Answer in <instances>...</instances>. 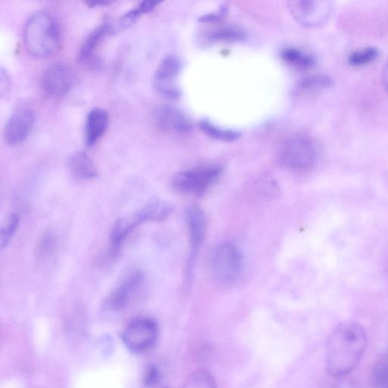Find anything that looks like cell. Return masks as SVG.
<instances>
[{
    "label": "cell",
    "instance_id": "6da1fadb",
    "mask_svg": "<svg viewBox=\"0 0 388 388\" xmlns=\"http://www.w3.org/2000/svg\"><path fill=\"white\" fill-rule=\"evenodd\" d=\"M367 344V334L362 325L355 321L339 324L327 344L325 363L328 373L335 377L348 374L358 365Z\"/></svg>",
    "mask_w": 388,
    "mask_h": 388
},
{
    "label": "cell",
    "instance_id": "7a4b0ae2",
    "mask_svg": "<svg viewBox=\"0 0 388 388\" xmlns=\"http://www.w3.org/2000/svg\"><path fill=\"white\" fill-rule=\"evenodd\" d=\"M23 43L35 58H46L56 53L61 43L60 27L48 11H39L28 18L23 28Z\"/></svg>",
    "mask_w": 388,
    "mask_h": 388
},
{
    "label": "cell",
    "instance_id": "3957f363",
    "mask_svg": "<svg viewBox=\"0 0 388 388\" xmlns=\"http://www.w3.org/2000/svg\"><path fill=\"white\" fill-rule=\"evenodd\" d=\"M318 158L319 147L315 140L303 135L288 138L278 152V161L281 166L295 171L311 169Z\"/></svg>",
    "mask_w": 388,
    "mask_h": 388
},
{
    "label": "cell",
    "instance_id": "277c9868",
    "mask_svg": "<svg viewBox=\"0 0 388 388\" xmlns=\"http://www.w3.org/2000/svg\"><path fill=\"white\" fill-rule=\"evenodd\" d=\"M222 169L215 164L199 167L174 176L172 185L179 193L201 195L220 177Z\"/></svg>",
    "mask_w": 388,
    "mask_h": 388
},
{
    "label": "cell",
    "instance_id": "5b68a950",
    "mask_svg": "<svg viewBox=\"0 0 388 388\" xmlns=\"http://www.w3.org/2000/svg\"><path fill=\"white\" fill-rule=\"evenodd\" d=\"M211 274L222 283H230L236 279L242 268V256L234 244L220 243L210 256Z\"/></svg>",
    "mask_w": 388,
    "mask_h": 388
},
{
    "label": "cell",
    "instance_id": "8992f818",
    "mask_svg": "<svg viewBox=\"0 0 388 388\" xmlns=\"http://www.w3.org/2000/svg\"><path fill=\"white\" fill-rule=\"evenodd\" d=\"M158 334V326L154 320L140 318L127 325L122 334V340L129 350L139 354L154 345Z\"/></svg>",
    "mask_w": 388,
    "mask_h": 388
},
{
    "label": "cell",
    "instance_id": "52a82bcc",
    "mask_svg": "<svg viewBox=\"0 0 388 388\" xmlns=\"http://www.w3.org/2000/svg\"><path fill=\"white\" fill-rule=\"evenodd\" d=\"M290 4L293 16L302 25L308 27L323 25L331 16L333 11V4L330 1L303 0Z\"/></svg>",
    "mask_w": 388,
    "mask_h": 388
},
{
    "label": "cell",
    "instance_id": "ba28073f",
    "mask_svg": "<svg viewBox=\"0 0 388 388\" xmlns=\"http://www.w3.org/2000/svg\"><path fill=\"white\" fill-rule=\"evenodd\" d=\"M185 219L188 231H189L192 248L187 262L188 278H190L196 254L199 248H201L206 238L207 223L204 211L201 209L195 206H192L186 209Z\"/></svg>",
    "mask_w": 388,
    "mask_h": 388
},
{
    "label": "cell",
    "instance_id": "9c48e42d",
    "mask_svg": "<svg viewBox=\"0 0 388 388\" xmlns=\"http://www.w3.org/2000/svg\"><path fill=\"white\" fill-rule=\"evenodd\" d=\"M75 76L72 69L64 63H54L47 68L41 77L43 91L52 97H61L72 88Z\"/></svg>",
    "mask_w": 388,
    "mask_h": 388
},
{
    "label": "cell",
    "instance_id": "30bf717a",
    "mask_svg": "<svg viewBox=\"0 0 388 388\" xmlns=\"http://www.w3.org/2000/svg\"><path fill=\"white\" fill-rule=\"evenodd\" d=\"M182 63L177 56L164 57L159 64L154 78L157 90L164 98L174 100L180 97V90L174 83L180 73Z\"/></svg>",
    "mask_w": 388,
    "mask_h": 388
},
{
    "label": "cell",
    "instance_id": "8fae6325",
    "mask_svg": "<svg viewBox=\"0 0 388 388\" xmlns=\"http://www.w3.org/2000/svg\"><path fill=\"white\" fill-rule=\"evenodd\" d=\"M35 122V113L28 108H20L7 121L4 137L11 146L20 145L30 135Z\"/></svg>",
    "mask_w": 388,
    "mask_h": 388
},
{
    "label": "cell",
    "instance_id": "7c38bea8",
    "mask_svg": "<svg viewBox=\"0 0 388 388\" xmlns=\"http://www.w3.org/2000/svg\"><path fill=\"white\" fill-rule=\"evenodd\" d=\"M145 277L136 272L129 275L117 286L110 295L109 305L115 311H121L127 308L139 295L144 286Z\"/></svg>",
    "mask_w": 388,
    "mask_h": 388
},
{
    "label": "cell",
    "instance_id": "4fadbf2b",
    "mask_svg": "<svg viewBox=\"0 0 388 388\" xmlns=\"http://www.w3.org/2000/svg\"><path fill=\"white\" fill-rule=\"evenodd\" d=\"M158 126L163 131L187 133L192 130V125L179 110L169 105L160 108L156 113Z\"/></svg>",
    "mask_w": 388,
    "mask_h": 388
},
{
    "label": "cell",
    "instance_id": "5bb4252c",
    "mask_svg": "<svg viewBox=\"0 0 388 388\" xmlns=\"http://www.w3.org/2000/svg\"><path fill=\"white\" fill-rule=\"evenodd\" d=\"M109 114L102 108L93 109L88 115L85 125V140L89 147L95 145L107 132Z\"/></svg>",
    "mask_w": 388,
    "mask_h": 388
},
{
    "label": "cell",
    "instance_id": "9a60e30c",
    "mask_svg": "<svg viewBox=\"0 0 388 388\" xmlns=\"http://www.w3.org/2000/svg\"><path fill=\"white\" fill-rule=\"evenodd\" d=\"M112 31L111 23L105 22L97 28L94 29L86 38L80 47L78 55L79 61L86 63L96 54L98 47L103 40Z\"/></svg>",
    "mask_w": 388,
    "mask_h": 388
},
{
    "label": "cell",
    "instance_id": "2e32d148",
    "mask_svg": "<svg viewBox=\"0 0 388 388\" xmlns=\"http://www.w3.org/2000/svg\"><path fill=\"white\" fill-rule=\"evenodd\" d=\"M69 168L75 177L79 180L88 181L98 176L95 164L83 152H76L70 157Z\"/></svg>",
    "mask_w": 388,
    "mask_h": 388
},
{
    "label": "cell",
    "instance_id": "e0dca14e",
    "mask_svg": "<svg viewBox=\"0 0 388 388\" xmlns=\"http://www.w3.org/2000/svg\"><path fill=\"white\" fill-rule=\"evenodd\" d=\"M281 58L290 66L300 70L309 69L315 63L311 55L295 48V47H288L282 51Z\"/></svg>",
    "mask_w": 388,
    "mask_h": 388
},
{
    "label": "cell",
    "instance_id": "ac0fdd59",
    "mask_svg": "<svg viewBox=\"0 0 388 388\" xmlns=\"http://www.w3.org/2000/svg\"><path fill=\"white\" fill-rule=\"evenodd\" d=\"M370 384L372 388H388V350L374 364Z\"/></svg>",
    "mask_w": 388,
    "mask_h": 388
},
{
    "label": "cell",
    "instance_id": "d6986e66",
    "mask_svg": "<svg viewBox=\"0 0 388 388\" xmlns=\"http://www.w3.org/2000/svg\"><path fill=\"white\" fill-rule=\"evenodd\" d=\"M199 128L206 136L223 142H232L241 137V133L232 130H226L209 121L203 120L199 124Z\"/></svg>",
    "mask_w": 388,
    "mask_h": 388
},
{
    "label": "cell",
    "instance_id": "ffe728a7",
    "mask_svg": "<svg viewBox=\"0 0 388 388\" xmlns=\"http://www.w3.org/2000/svg\"><path fill=\"white\" fill-rule=\"evenodd\" d=\"M141 209L147 221H162L168 217L172 211V206L169 204L159 199L151 201Z\"/></svg>",
    "mask_w": 388,
    "mask_h": 388
},
{
    "label": "cell",
    "instance_id": "44dd1931",
    "mask_svg": "<svg viewBox=\"0 0 388 388\" xmlns=\"http://www.w3.org/2000/svg\"><path fill=\"white\" fill-rule=\"evenodd\" d=\"M183 388H217V384L213 374L199 369L188 376Z\"/></svg>",
    "mask_w": 388,
    "mask_h": 388
},
{
    "label": "cell",
    "instance_id": "7402d4cb",
    "mask_svg": "<svg viewBox=\"0 0 388 388\" xmlns=\"http://www.w3.org/2000/svg\"><path fill=\"white\" fill-rule=\"evenodd\" d=\"M57 246V240L53 233L49 231L43 235L37 246V258L41 262L49 260L54 254Z\"/></svg>",
    "mask_w": 388,
    "mask_h": 388
},
{
    "label": "cell",
    "instance_id": "603a6c76",
    "mask_svg": "<svg viewBox=\"0 0 388 388\" xmlns=\"http://www.w3.org/2000/svg\"><path fill=\"white\" fill-rule=\"evenodd\" d=\"M379 54V51L375 47H367L351 53L349 56V63L357 67L366 65L374 61Z\"/></svg>",
    "mask_w": 388,
    "mask_h": 388
},
{
    "label": "cell",
    "instance_id": "cb8c5ba5",
    "mask_svg": "<svg viewBox=\"0 0 388 388\" xmlns=\"http://www.w3.org/2000/svg\"><path fill=\"white\" fill-rule=\"evenodd\" d=\"M209 38L214 41H238L245 38V33L239 28L229 27L215 30Z\"/></svg>",
    "mask_w": 388,
    "mask_h": 388
},
{
    "label": "cell",
    "instance_id": "d4e9b609",
    "mask_svg": "<svg viewBox=\"0 0 388 388\" xmlns=\"http://www.w3.org/2000/svg\"><path fill=\"white\" fill-rule=\"evenodd\" d=\"M332 85L330 78L325 75H316L304 79L299 85L300 92H312L328 88Z\"/></svg>",
    "mask_w": 388,
    "mask_h": 388
},
{
    "label": "cell",
    "instance_id": "484cf974",
    "mask_svg": "<svg viewBox=\"0 0 388 388\" xmlns=\"http://www.w3.org/2000/svg\"><path fill=\"white\" fill-rule=\"evenodd\" d=\"M19 223V218L16 214L9 216L4 221L1 229V236H0V243L2 248H6L11 238L14 237Z\"/></svg>",
    "mask_w": 388,
    "mask_h": 388
},
{
    "label": "cell",
    "instance_id": "4316f807",
    "mask_svg": "<svg viewBox=\"0 0 388 388\" xmlns=\"http://www.w3.org/2000/svg\"><path fill=\"white\" fill-rule=\"evenodd\" d=\"M141 15H143L142 11L137 6L122 17L120 22V27L122 28L130 27Z\"/></svg>",
    "mask_w": 388,
    "mask_h": 388
},
{
    "label": "cell",
    "instance_id": "83f0119b",
    "mask_svg": "<svg viewBox=\"0 0 388 388\" xmlns=\"http://www.w3.org/2000/svg\"><path fill=\"white\" fill-rule=\"evenodd\" d=\"M159 379V372L158 369L154 365H150L147 367L144 382L147 387H152L156 385Z\"/></svg>",
    "mask_w": 388,
    "mask_h": 388
},
{
    "label": "cell",
    "instance_id": "f1b7e54d",
    "mask_svg": "<svg viewBox=\"0 0 388 388\" xmlns=\"http://www.w3.org/2000/svg\"><path fill=\"white\" fill-rule=\"evenodd\" d=\"M227 13V7L222 6L216 13L207 14L199 19L201 22H214L224 17Z\"/></svg>",
    "mask_w": 388,
    "mask_h": 388
},
{
    "label": "cell",
    "instance_id": "f546056e",
    "mask_svg": "<svg viewBox=\"0 0 388 388\" xmlns=\"http://www.w3.org/2000/svg\"><path fill=\"white\" fill-rule=\"evenodd\" d=\"M336 388H360V385L355 381L352 380H345L340 382Z\"/></svg>",
    "mask_w": 388,
    "mask_h": 388
},
{
    "label": "cell",
    "instance_id": "4dcf8cb0",
    "mask_svg": "<svg viewBox=\"0 0 388 388\" xmlns=\"http://www.w3.org/2000/svg\"><path fill=\"white\" fill-rule=\"evenodd\" d=\"M383 82H384V87L388 91V61L386 63L383 70Z\"/></svg>",
    "mask_w": 388,
    "mask_h": 388
},
{
    "label": "cell",
    "instance_id": "1f68e13d",
    "mask_svg": "<svg viewBox=\"0 0 388 388\" xmlns=\"http://www.w3.org/2000/svg\"><path fill=\"white\" fill-rule=\"evenodd\" d=\"M87 4L90 6H105V5L110 4V2H108V1H89V2H87Z\"/></svg>",
    "mask_w": 388,
    "mask_h": 388
}]
</instances>
